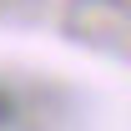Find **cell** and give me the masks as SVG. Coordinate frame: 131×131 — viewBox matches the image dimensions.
I'll list each match as a JSON object with an SVG mask.
<instances>
[{"instance_id":"1","label":"cell","mask_w":131,"mask_h":131,"mask_svg":"<svg viewBox=\"0 0 131 131\" xmlns=\"http://www.w3.org/2000/svg\"><path fill=\"white\" fill-rule=\"evenodd\" d=\"M10 116H15V101H10V91H0V126H5Z\"/></svg>"}]
</instances>
